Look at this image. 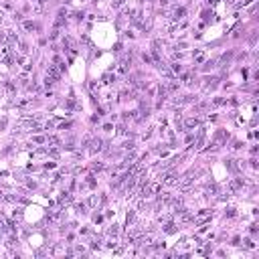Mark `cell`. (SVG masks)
Masks as SVG:
<instances>
[{
    "instance_id": "1",
    "label": "cell",
    "mask_w": 259,
    "mask_h": 259,
    "mask_svg": "<svg viewBox=\"0 0 259 259\" xmlns=\"http://www.w3.org/2000/svg\"><path fill=\"white\" fill-rule=\"evenodd\" d=\"M184 125H186V128H196V125H198V120H196V117H190V120L184 122Z\"/></svg>"
},
{
    "instance_id": "2",
    "label": "cell",
    "mask_w": 259,
    "mask_h": 259,
    "mask_svg": "<svg viewBox=\"0 0 259 259\" xmlns=\"http://www.w3.org/2000/svg\"><path fill=\"white\" fill-rule=\"evenodd\" d=\"M184 12H186L184 8H176V10H174V20H180L182 16H184Z\"/></svg>"
},
{
    "instance_id": "3",
    "label": "cell",
    "mask_w": 259,
    "mask_h": 259,
    "mask_svg": "<svg viewBox=\"0 0 259 259\" xmlns=\"http://www.w3.org/2000/svg\"><path fill=\"white\" fill-rule=\"evenodd\" d=\"M23 26L26 28V31H34V28H36V24H34V23H31V20H26V23H24Z\"/></svg>"
},
{
    "instance_id": "4",
    "label": "cell",
    "mask_w": 259,
    "mask_h": 259,
    "mask_svg": "<svg viewBox=\"0 0 259 259\" xmlns=\"http://www.w3.org/2000/svg\"><path fill=\"white\" fill-rule=\"evenodd\" d=\"M194 61H196V63H204V55L203 53H196V55H194Z\"/></svg>"
},
{
    "instance_id": "5",
    "label": "cell",
    "mask_w": 259,
    "mask_h": 259,
    "mask_svg": "<svg viewBox=\"0 0 259 259\" xmlns=\"http://www.w3.org/2000/svg\"><path fill=\"white\" fill-rule=\"evenodd\" d=\"M164 2H166V0H164Z\"/></svg>"
}]
</instances>
